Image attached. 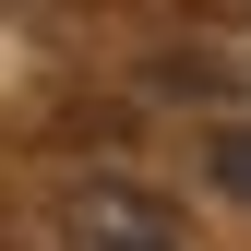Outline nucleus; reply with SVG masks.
Returning a JSON list of instances; mask_svg holds the SVG:
<instances>
[{"mask_svg":"<svg viewBox=\"0 0 251 251\" xmlns=\"http://www.w3.org/2000/svg\"><path fill=\"white\" fill-rule=\"evenodd\" d=\"M72 251H179L168 239V203L120 192V179H96V192L72 203Z\"/></svg>","mask_w":251,"mask_h":251,"instance_id":"obj_1","label":"nucleus"},{"mask_svg":"<svg viewBox=\"0 0 251 251\" xmlns=\"http://www.w3.org/2000/svg\"><path fill=\"white\" fill-rule=\"evenodd\" d=\"M215 192L251 203V120H227V132H215Z\"/></svg>","mask_w":251,"mask_h":251,"instance_id":"obj_2","label":"nucleus"}]
</instances>
